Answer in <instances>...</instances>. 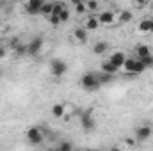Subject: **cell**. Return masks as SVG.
Masks as SVG:
<instances>
[{"mask_svg":"<svg viewBox=\"0 0 153 151\" xmlns=\"http://www.w3.org/2000/svg\"><path fill=\"white\" fill-rule=\"evenodd\" d=\"M80 87L85 89V91H89V93H93V91H98L102 87V82L98 80L96 73L89 71V73H84V75L80 76Z\"/></svg>","mask_w":153,"mask_h":151,"instance_id":"6da1fadb","label":"cell"},{"mask_svg":"<svg viewBox=\"0 0 153 151\" xmlns=\"http://www.w3.org/2000/svg\"><path fill=\"white\" fill-rule=\"evenodd\" d=\"M123 70H125V73L130 76H135V75H143L144 71H146V68H144V64L141 62V59H125V64H123Z\"/></svg>","mask_w":153,"mask_h":151,"instance_id":"7a4b0ae2","label":"cell"},{"mask_svg":"<svg viewBox=\"0 0 153 151\" xmlns=\"http://www.w3.org/2000/svg\"><path fill=\"white\" fill-rule=\"evenodd\" d=\"M80 126L84 132H93L94 126H96V121H94V109L89 107L85 110L80 112Z\"/></svg>","mask_w":153,"mask_h":151,"instance_id":"3957f363","label":"cell"},{"mask_svg":"<svg viewBox=\"0 0 153 151\" xmlns=\"http://www.w3.org/2000/svg\"><path fill=\"white\" fill-rule=\"evenodd\" d=\"M50 73L55 78H62L68 73V64L62 59H52L50 61Z\"/></svg>","mask_w":153,"mask_h":151,"instance_id":"277c9868","label":"cell"},{"mask_svg":"<svg viewBox=\"0 0 153 151\" xmlns=\"http://www.w3.org/2000/svg\"><path fill=\"white\" fill-rule=\"evenodd\" d=\"M25 137H27V141H29L32 146H39V144H43V141H45V133H43V130H41L39 126H30V128L25 132Z\"/></svg>","mask_w":153,"mask_h":151,"instance_id":"5b68a950","label":"cell"},{"mask_svg":"<svg viewBox=\"0 0 153 151\" xmlns=\"http://www.w3.org/2000/svg\"><path fill=\"white\" fill-rule=\"evenodd\" d=\"M152 132L153 128L150 124H139L137 128H135V141H139V142H144V141H148V139H152Z\"/></svg>","mask_w":153,"mask_h":151,"instance_id":"8992f818","label":"cell"},{"mask_svg":"<svg viewBox=\"0 0 153 151\" xmlns=\"http://www.w3.org/2000/svg\"><path fill=\"white\" fill-rule=\"evenodd\" d=\"M45 2H46V0H27V4H25V13L30 14V16L39 14V9H41V5H43Z\"/></svg>","mask_w":153,"mask_h":151,"instance_id":"52a82bcc","label":"cell"},{"mask_svg":"<svg viewBox=\"0 0 153 151\" xmlns=\"http://www.w3.org/2000/svg\"><path fill=\"white\" fill-rule=\"evenodd\" d=\"M27 50H29V55H32V57L38 55L39 52L43 50V38L41 36H36V38L27 44Z\"/></svg>","mask_w":153,"mask_h":151,"instance_id":"ba28073f","label":"cell"},{"mask_svg":"<svg viewBox=\"0 0 153 151\" xmlns=\"http://www.w3.org/2000/svg\"><path fill=\"white\" fill-rule=\"evenodd\" d=\"M98 21H100V25H114L116 23V14L112 11H102L100 14H98Z\"/></svg>","mask_w":153,"mask_h":151,"instance_id":"9c48e42d","label":"cell"},{"mask_svg":"<svg viewBox=\"0 0 153 151\" xmlns=\"http://www.w3.org/2000/svg\"><path fill=\"white\" fill-rule=\"evenodd\" d=\"M132 20H134V13H132V11H128V9L119 11V14L116 16V21H117L119 25H126V23H130Z\"/></svg>","mask_w":153,"mask_h":151,"instance_id":"30bf717a","label":"cell"},{"mask_svg":"<svg viewBox=\"0 0 153 151\" xmlns=\"http://www.w3.org/2000/svg\"><path fill=\"white\" fill-rule=\"evenodd\" d=\"M125 59H126V55H125V52H114L111 57H109V61L114 64V66H117L119 70L123 68V64H125Z\"/></svg>","mask_w":153,"mask_h":151,"instance_id":"8fae6325","label":"cell"},{"mask_svg":"<svg viewBox=\"0 0 153 151\" xmlns=\"http://www.w3.org/2000/svg\"><path fill=\"white\" fill-rule=\"evenodd\" d=\"M84 27L87 29V30H96L98 27H100V21H98V16H93V14H89L85 20H84Z\"/></svg>","mask_w":153,"mask_h":151,"instance_id":"7c38bea8","label":"cell"},{"mask_svg":"<svg viewBox=\"0 0 153 151\" xmlns=\"http://www.w3.org/2000/svg\"><path fill=\"white\" fill-rule=\"evenodd\" d=\"M87 29L82 25V27H75V30H73V38L78 41V43H85L87 41Z\"/></svg>","mask_w":153,"mask_h":151,"instance_id":"4fadbf2b","label":"cell"},{"mask_svg":"<svg viewBox=\"0 0 153 151\" xmlns=\"http://www.w3.org/2000/svg\"><path fill=\"white\" fill-rule=\"evenodd\" d=\"M152 25H153V18H144V20H141V21H139L137 30H139V32H143V34H150Z\"/></svg>","mask_w":153,"mask_h":151,"instance_id":"5bb4252c","label":"cell"},{"mask_svg":"<svg viewBox=\"0 0 153 151\" xmlns=\"http://www.w3.org/2000/svg\"><path fill=\"white\" fill-rule=\"evenodd\" d=\"M100 70L102 71H105V73H111V75H116L117 71H119V68L114 66L109 59H105V61H102V64H100Z\"/></svg>","mask_w":153,"mask_h":151,"instance_id":"9a60e30c","label":"cell"},{"mask_svg":"<svg viewBox=\"0 0 153 151\" xmlns=\"http://www.w3.org/2000/svg\"><path fill=\"white\" fill-rule=\"evenodd\" d=\"M52 115L57 117V119L64 117V115H66V105H64V103H53V105H52Z\"/></svg>","mask_w":153,"mask_h":151,"instance_id":"2e32d148","label":"cell"},{"mask_svg":"<svg viewBox=\"0 0 153 151\" xmlns=\"http://www.w3.org/2000/svg\"><path fill=\"white\" fill-rule=\"evenodd\" d=\"M105 52H109V43H107V41H98V43H94V46H93V53H94V55H103Z\"/></svg>","mask_w":153,"mask_h":151,"instance_id":"e0dca14e","label":"cell"},{"mask_svg":"<svg viewBox=\"0 0 153 151\" xmlns=\"http://www.w3.org/2000/svg\"><path fill=\"white\" fill-rule=\"evenodd\" d=\"M134 52H135L137 59H143V57H148V55H152V48H150L148 44H137Z\"/></svg>","mask_w":153,"mask_h":151,"instance_id":"ac0fdd59","label":"cell"},{"mask_svg":"<svg viewBox=\"0 0 153 151\" xmlns=\"http://www.w3.org/2000/svg\"><path fill=\"white\" fill-rule=\"evenodd\" d=\"M13 52H14V55H16V57H25V55H29V50H27V44H23V43H20V44H16V46L13 48Z\"/></svg>","mask_w":153,"mask_h":151,"instance_id":"d6986e66","label":"cell"},{"mask_svg":"<svg viewBox=\"0 0 153 151\" xmlns=\"http://www.w3.org/2000/svg\"><path fill=\"white\" fill-rule=\"evenodd\" d=\"M52 11H53V2H45L43 5H41V9H39V14H43V16H50L52 14Z\"/></svg>","mask_w":153,"mask_h":151,"instance_id":"ffe728a7","label":"cell"},{"mask_svg":"<svg viewBox=\"0 0 153 151\" xmlns=\"http://www.w3.org/2000/svg\"><path fill=\"white\" fill-rule=\"evenodd\" d=\"M96 75H98V80L102 82V85H103V84H109V82L112 80V76H114V75H111V73H105V71H100V73H96Z\"/></svg>","mask_w":153,"mask_h":151,"instance_id":"44dd1931","label":"cell"},{"mask_svg":"<svg viewBox=\"0 0 153 151\" xmlns=\"http://www.w3.org/2000/svg\"><path fill=\"white\" fill-rule=\"evenodd\" d=\"M70 16H71V13H70V9L64 5V9L61 11V14H59V18H61V23H66L68 20H70Z\"/></svg>","mask_w":153,"mask_h":151,"instance_id":"7402d4cb","label":"cell"},{"mask_svg":"<svg viewBox=\"0 0 153 151\" xmlns=\"http://www.w3.org/2000/svg\"><path fill=\"white\" fill-rule=\"evenodd\" d=\"M85 5H87V11H89V13H93V11H96V9L100 7L98 0H87V2H85Z\"/></svg>","mask_w":153,"mask_h":151,"instance_id":"603a6c76","label":"cell"},{"mask_svg":"<svg viewBox=\"0 0 153 151\" xmlns=\"http://www.w3.org/2000/svg\"><path fill=\"white\" fill-rule=\"evenodd\" d=\"M141 62L144 64V68H146V70L153 68V53H152V55H148V57H143V59H141Z\"/></svg>","mask_w":153,"mask_h":151,"instance_id":"cb8c5ba5","label":"cell"},{"mask_svg":"<svg viewBox=\"0 0 153 151\" xmlns=\"http://www.w3.org/2000/svg\"><path fill=\"white\" fill-rule=\"evenodd\" d=\"M61 151H71L73 150V144L71 142H68V141H62V142H59V146H57Z\"/></svg>","mask_w":153,"mask_h":151,"instance_id":"d4e9b609","label":"cell"},{"mask_svg":"<svg viewBox=\"0 0 153 151\" xmlns=\"http://www.w3.org/2000/svg\"><path fill=\"white\" fill-rule=\"evenodd\" d=\"M76 11V14H84V13H87V5H85V2H80V4H76L73 5Z\"/></svg>","mask_w":153,"mask_h":151,"instance_id":"484cf974","label":"cell"},{"mask_svg":"<svg viewBox=\"0 0 153 151\" xmlns=\"http://www.w3.org/2000/svg\"><path fill=\"white\" fill-rule=\"evenodd\" d=\"M48 20H50V23H52V27H57V25L61 23V18H59L57 14H50V16H48Z\"/></svg>","mask_w":153,"mask_h":151,"instance_id":"4316f807","label":"cell"},{"mask_svg":"<svg viewBox=\"0 0 153 151\" xmlns=\"http://www.w3.org/2000/svg\"><path fill=\"white\" fill-rule=\"evenodd\" d=\"M62 9H64V5H62V4H59V2H55V4H53V11H52V14H57V16H59Z\"/></svg>","mask_w":153,"mask_h":151,"instance_id":"83f0119b","label":"cell"},{"mask_svg":"<svg viewBox=\"0 0 153 151\" xmlns=\"http://www.w3.org/2000/svg\"><path fill=\"white\" fill-rule=\"evenodd\" d=\"M134 4H135L137 7H146V5L150 4V0H134Z\"/></svg>","mask_w":153,"mask_h":151,"instance_id":"f1b7e54d","label":"cell"},{"mask_svg":"<svg viewBox=\"0 0 153 151\" xmlns=\"http://www.w3.org/2000/svg\"><path fill=\"white\" fill-rule=\"evenodd\" d=\"M123 146H125V148H134V146H135V141H132V139H126V141L123 142Z\"/></svg>","mask_w":153,"mask_h":151,"instance_id":"f546056e","label":"cell"},{"mask_svg":"<svg viewBox=\"0 0 153 151\" xmlns=\"http://www.w3.org/2000/svg\"><path fill=\"white\" fill-rule=\"evenodd\" d=\"M5 55H7V48L0 44V59H5Z\"/></svg>","mask_w":153,"mask_h":151,"instance_id":"4dcf8cb0","label":"cell"},{"mask_svg":"<svg viewBox=\"0 0 153 151\" xmlns=\"http://www.w3.org/2000/svg\"><path fill=\"white\" fill-rule=\"evenodd\" d=\"M16 44H20V41H18V38H13L11 39V48H14Z\"/></svg>","mask_w":153,"mask_h":151,"instance_id":"1f68e13d","label":"cell"},{"mask_svg":"<svg viewBox=\"0 0 153 151\" xmlns=\"http://www.w3.org/2000/svg\"><path fill=\"white\" fill-rule=\"evenodd\" d=\"M71 2V5H76V4H80V2H84V0H70Z\"/></svg>","mask_w":153,"mask_h":151,"instance_id":"d6a6232c","label":"cell"},{"mask_svg":"<svg viewBox=\"0 0 153 151\" xmlns=\"http://www.w3.org/2000/svg\"><path fill=\"white\" fill-rule=\"evenodd\" d=\"M150 7H152V11H153V0H150Z\"/></svg>","mask_w":153,"mask_h":151,"instance_id":"836d02e7","label":"cell"},{"mask_svg":"<svg viewBox=\"0 0 153 151\" xmlns=\"http://www.w3.org/2000/svg\"><path fill=\"white\" fill-rule=\"evenodd\" d=\"M150 34H153V25H152V30H150Z\"/></svg>","mask_w":153,"mask_h":151,"instance_id":"e575fe53","label":"cell"},{"mask_svg":"<svg viewBox=\"0 0 153 151\" xmlns=\"http://www.w3.org/2000/svg\"><path fill=\"white\" fill-rule=\"evenodd\" d=\"M0 76H2V70H0Z\"/></svg>","mask_w":153,"mask_h":151,"instance_id":"d590c367","label":"cell"},{"mask_svg":"<svg viewBox=\"0 0 153 151\" xmlns=\"http://www.w3.org/2000/svg\"><path fill=\"white\" fill-rule=\"evenodd\" d=\"M152 137H153V132H152Z\"/></svg>","mask_w":153,"mask_h":151,"instance_id":"8d00e7d4","label":"cell"},{"mask_svg":"<svg viewBox=\"0 0 153 151\" xmlns=\"http://www.w3.org/2000/svg\"><path fill=\"white\" fill-rule=\"evenodd\" d=\"M13 2H16V0H13Z\"/></svg>","mask_w":153,"mask_h":151,"instance_id":"74e56055","label":"cell"}]
</instances>
